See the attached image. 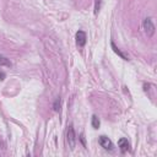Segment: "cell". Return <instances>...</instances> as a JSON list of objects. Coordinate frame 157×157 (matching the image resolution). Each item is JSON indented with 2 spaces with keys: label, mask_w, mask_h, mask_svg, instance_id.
<instances>
[{
  "label": "cell",
  "mask_w": 157,
  "mask_h": 157,
  "mask_svg": "<svg viewBox=\"0 0 157 157\" xmlns=\"http://www.w3.org/2000/svg\"><path fill=\"white\" fill-rule=\"evenodd\" d=\"M60 109V98H58L56 101H55V103H54V110H59Z\"/></svg>",
  "instance_id": "cell-10"
},
{
  "label": "cell",
  "mask_w": 157,
  "mask_h": 157,
  "mask_svg": "<svg viewBox=\"0 0 157 157\" xmlns=\"http://www.w3.org/2000/svg\"><path fill=\"white\" fill-rule=\"evenodd\" d=\"M118 146H119L121 153H125V152H128V151L130 150V142H129L128 139H125V137L119 139V141H118Z\"/></svg>",
  "instance_id": "cell-5"
},
{
  "label": "cell",
  "mask_w": 157,
  "mask_h": 157,
  "mask_svg": "<svg viewBox=\"0 0 157 157\" xmlns=\"http://www.w3.org/2000/svg\"><path fill=\"white\" fill-rule=\"evenodd\" d=\"M66 144L70 147V150L75 148V144H76V137H75V131H74V126L70 124L66 129Z\"/></svg>",
  "instance_id": "cell-1"
},
{
  "label": "cell",
  "mask_w": 157,
  "mask_h": 157,
  "mask_svg": "<svg viewBox=\"0 0 157 157\" xmlns=\"http://www.w3.org/2000/svg\"><path fill=\"white\" fill-rule=\"evenodd\" d=\"M0 65L1 66H7V67H11L12 66V63L6 58V56H2L0 55Z\"/></svg>",
  "instance_id": "cell-7"
},
{
  "label": "cell",
  "mask_w": 157,
  "mask_h": 157,
  "mask_svg": "<svg viewBox=\"0 0 157 157\" xmlns=\"http://www.w3.org/2000/svg\"><path fill=\"white\" fill-rule=\"evenodd\" d=\"M101 9V0H94V13L97 15Z\"/></svg>",
  "instance_id": "cell-9"
},
{
  "label": "cell",
  "mask_w": 157,
  "mask_h": 157,
  "mask_svg": "<svg viewBox=\"0 0 157 157\" xmlns=\"http://www.w3.org/2000/svg\"><path fill=\"white\" fill-rule=\"evenodd\" d=\"M142 27L145 29V33L147 34V37H152L155 34V25L152 22L151 17H146L142 22Z\"/></svg>",
  "instance_id": "cell-2"
},
{
  "label": "cell",
  "mask_w": 157,
  "mask_h": 157,
  "mask_svg": "<svg viewBox=\"0 0 157 157\" xmlns=\"http://www.w3.org/2000/svg\"><path fill=\"white\" fill-rule=\"evenodd\" d=\"M75 39H76V45H77V47H80V48L85 47L86 39H87L86 33H85L83 31H77V32H76V36H75Z\"/></svg>",
  "instance_id": "cell-4"
},
{
  "label": "cell",
  "mask_w": 157,
  "mask_h": 157,
  "mask_svg": "<svg viewBox=\"0 0 157 157\" xmlns=\"http://www.w3.org/2000/svg\"><path fill=\"white\" fill-rule=\"evenodd\" d=\"M110 45H112V48H113V52H114L115 54H118V55H119L121 59H124V60H129V56H128L126 54H124V53H123V52H121V50H120V49H119V48H118V47H117V45H115L113 42L110 43Z\"/></svg>",
  "instance_id": "cell-6"
},
{
  "label": "cell",
  "mask_w": 157,
  "mask_h": 157,
  "mask_svg": "<svg viewBox=\"0 0 157 157\" xmlns=\"http://www.w3.org/2000/svg\"><path fill=\"white\" fill-rule=\"evenodd\" d=\"M98 142H99V145H101V146H102L104 150H108V151H113V150H114L113 142L110 141V139H109L108 136H104V135L99 136Z\"/></svg>",
  "instance_id": "cell-3"
},
{
  "label": "cell",
  "mask_w": 157,
  "mask_h": 157,
  "mask_svg": "<svg viewBox=\"0 0 157 157\" xmlns=\"http://www.w3.org/2000/svg\"><path fill=\"white\" fill-rule=\"evenodd\" d=\"M99 125H101V121H99L98 117L97 115H92V126H93V129H98Z\"/></svg>",
  "instance_id": "cell-8"
}]
</instances>
